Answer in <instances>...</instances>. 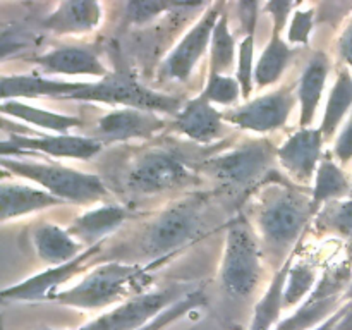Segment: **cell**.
<instances>
[{"mask_svg": "<svg viewBox=\"0 0 352 330\" xmlns=\"http://www.w3.org/2000/svg\"><path fill=\"white\" fill-rule=\"evenodd\" d=\"M313 217L311 196L291 186H270L256 212L258 234L267 253L275 260H289L287 254H294L292 250Z\"/></svg>", "mask_w": 352, "mask_h": 330, "instance_id": "1", "label": "cell"}, {"mask_svg": "<svg viewBox=\"0 0 352 330\" xmlns=\"http://www.w3.org/2000/svg\"><path fill=\"white\" fill-rule=\"evenodd\" d=\"M2 167L3 170L12 172L14 175H21L36 182L45 191L62 201L88 205L109 196V191L98 175L86 174L60 164L2 157Z\"/></svg>", "mask_w": 352, "mask_h": 330, "instance_id": "2", "label": "cell"}, {"mask_svg": "<svg viewBox=\"0 0 352 330\" xmlns=\"http://www.w3.org/2000/svg\"><path fill=\"white\" fill-rule=\"evenodd\" d=\"M220 278L232 298H250L260 284L261 250L244 217H237L229 223Z\"/></svg>", "mask_w": 352, "mask_h": 330, "instance_id": "3", "label": "cell"}, {"mask_svg": "<svg viewBox=\"0 0 352 330\" xmlns=\"http://www.w3.org/2000/svg\"><path fill=\"white\" fill-rule=\"evenodd\" d=\"M143 277L138 265L105 263L89 272L78 285L54 292L48 301L81 309H100L119 301L131 292L136 280Z\"/></svg>", "mask_w": 352, "mask_h": 330, "instance_id": "4", "label": "cell"}, {"mask_svg": "<svg viewBox=\"0 0 352 330\" xmlns=\"http://www.w3.org/2000/svg\"><path fill=\"white\" fill-rule=\"evenodd\" d=\"M67 100L112 103L146 112L179 113L182 109L181 98L146 88L126 72H110L100 82H86L85 88L76 91Z\"/></svg>", "mask_w": 352, "mask_h": 330, "instance_id": "5", "label": "cell"}, {"mask_svg": "<svg viewBox=\"0 0 352 330\" xmlns=\"http://www.w3.org/2000/svg\"><path fill=\"white\" fill-rule=\"evenodd\" d=\"M352 282V261L346 260L327 272L316 284L311 294L306 298L289 318L278 323L274 330H313L344 306V294Z\"/></svg>", "mask_w": 352, "mask_h": 330, "instance_id": "6", "label": "cell"}, {"mask_svg": "<svg viewBox=\"0 0 352 330\" xmlns=\"http://www.w3.org/2000/svg\"><path fill=\"white\" fill-rule=\"evenodd\" d=\"M201 206L198 199L168 206L144 232V254L148 258H164L188 244L201 226Z\"/></svg>", "mask_w": 352, "mask_h": 330, "instance_id": "7", "label": "cell"}, {"mask_svg": "<svg viewBox=\"0 0 352 330\" xmlns=\"http://www.w3.org/2000/svg\"><path fill=\"white\" fill-rule=\"evenodd\" d=\"M195 181L188 165L167 150H150L133 162L127 172L126 184L136 195H160L184 188Z\"/></svg>", "mask_w": 352, "mask_h": 330, "instance_id": "8", "label": "cell"}, {"mask_svg": "<svg viewBox=\"0 0 352 330\" xmlns=\"http://www.w3.org/2000/svg\"><path fill=\"white\" fill-rule=\"evenodd\" d=\"M277 157V150L268 141L251 140L232 151L205 162V170L222 184L244 188L263 177Z\"/></svg>", "mask_w": 352, "mask_h": 330, "instance_id": "9", "label": "cell"}, {"mask_svg": "<svg viewBox=\"0 0 352 330\" xmlns=\"http://www.w3.org/2000/svg\"><path fill=\"white\" fill-rule=\"evenodd\" d=\"M223 10L226 3L215 2L206 7L195 26L184 34V38L175 45L174 50L164 60L160 67V78L168 81H188L199 58L203 57L206 48H210L213 30Z\"/></svg>", "mask_w": 352, "mask_h": 330, "instance_id": "10", "label": "cell"}, {"mask_svg": "<svg viewBox=\"0 0 352 330\" xmlns=\"http://www.w3.org/2000/svg\"><path fill=\"white\" fill-rule=\"evenodd\" d=\"M181 298L177 287L143 292L120 302L109 313L91 320L78 330H140Z\"/></svg>", "mask_w": 352, "mask_h": 330, "instance_id": "11", "label": "cell"}, {"mask_svg": "<svg viewBox=\"0 0 352 330\" xmlns=\"http://www.w3.org/2000/svg\"><path fill=\"white\" fill-rule=\"evenodd\" d=\"M298 102V93L292 86L267 93L250 100L244 105L223 112V120L232 126L253 133H272L287 124L292 109Z\"/></svg>", "mask_w": 352, "mask_h": 330, "instance_id": "12", "label": "cell"}, {"mask_svg": "<svg viewBox=\"0 0 352 330\" xmlns=\"http://www.w3.org/2000/svg\"><path fill=\"white\" fill-rule=\"evenodd\" d=\"M24 150L58 158L89 160L102 151V143L91 136H76V134L26 136V134L12 133L9 138L2 140V157L10 153H23Z\"/></svg>", "mask_w": 352, "mask_h": 330, "instance_id": "13", "label": "cell"}, {"mask_svg": "<svg viewBox=\"0 0 352 330\" xmlns=\"http://www.w3.org/2000/svg\"><path fill=\"white\" fill-rule=\"evenodd\" d=\"M322 129L308 127V129H299L292 134L280 148H277V160L289 175L299 182L308 184L313 175L318 170V165L322 162V148H323Z\"/></svg>", "mask_w": 352, "mask_h": 330, "instance_id": "14", "label": "cell"}, {"mask_svg": "<svg viewBox=\"0 0 352 330\" xmlns=\"http://www.w3.org/2000/svg\"><path fill=\"white\" fill-rule=\"evenodd\" d=\"M165 124L167 122L155 112L124 107V109L105 113L96 122L95 140H98L100 143L102 141L116 143V141L143 140L164 129Z\"/></svg>", "mask_w": 352, "mask_h": 330, "instance_id": "15", "label": "cell"}, {"mask_svg": "<svg viewBox=\"0 0 352 330\" xmlns=\"http://www.w3.org/2000/svg\"><path fill=\"white\" fill-rule=\"evenodd\" d=\"M100 246H102V243L95 244V246H89L88 250L82 251L76 260L67 261V263L64 265H58V267L50 268V270L41 272V274L34 275V277L28 278V280L21 282V284L12 285V287L3 289L2 298L28 299V301H33V299H48L54 294L55 287H58L60 284L67 282L69 278L74 277L78 272H81L82 268L88 265L91 256H95L100 251Z\"/></svg>", "mask_w": 352, "mask_h": 330, "instance_id": "16", "label": "cell"}, {"mask_svg": "<svg viewBox=\"0 0 352 330\" xmlns=\"http://www.w3.org/2000/svg\"><path fill=\"white\" fill-rule=\"evenodd\" d=\"M30 62L40 65L48 74L98 76L102 79L110 74L93 48L79 47V45H64L54 48L47 54L30 58Z\"/></svg>", "mask_w": 352, "mask_h": 330, "instance_id": "17", "label": "cell"}, {"mask_svg": "<svg viewBox=\"0 0 352 330\" xmlns=\"http://www.w3.org/2000/svg\"><path fill=\"white\" fill-rule=\"evenodd\" d=\"M174 127L198 143H212L226 133L223 113H220L203 95L195 96L182 105L175 116Z\"/></svg>", "mask_w": 352, "mask_h": 330, "instance_id": "18", "label": "cell"}, {"mask_svg": "<svg viewBox=\"0 0 352 330\" xmlns=\"http://www.w3.org/2000/svg\"><path fill=\"white\" fill-rule=\"evenodd\" d=\"M102 3L91 0H67L60 2L41 26L55 34H85L96 30L102 21Z\"/></svg>", "mask_w": 352, "mask_h": 330, "instance_id": "19", "label": "cell"}, {"mask_svg": "<svg viewBox=\"0 0 352 330\" xmlns=\"http://www.w3.org/2000/svg\"><path fill=\"white\" fill-rule=\"evenodd\" d=\"M329 55L318 52L313 55L306 64L301 78L298 82V102H299V126L301 129H308L313 124L325 91L327 79L330 74Z\"/></svg>", "mask_w": 352, "mask_h": 330, "instance_id": "20", "label": "cell"}, {"mask_svg": "<svg viewBox=\"0 0 352 330\" xmlns=\"http://www.w3.org/2000/svg\"><path fill=\"white\" fill-rule=\"evenodd\" d=\"M85 85L86 82L55 81V79L40 78V76L3 74L0 79V96H2V102L16 98H36V96L67 100L76 91L85 88Z\"/></svg>", "mask_w": 352, "mask_h": 330, "instance_id": "21", "label": "cell"}, {"mask_svg": "<svg viewBox=\"0 0 352 330\" xmlns=\"http://www.w3.org/2000/svg\"><path fill=\"white\" fill-rule=\"evenodd\" d=\"M64 203L65 201L55 198L45 189L7 181H2V186H0V219L3 222L38 212V210L50 208V206H60Z\"/></svg>", "mask_w": 352, "mask_h": 330, "instance_id": "22", "label": "cell"}, {"mask_svg": "<svg viewBox=\"0 0 352 330\" xmlns=\"http://www.w3.org/2000/svg\"><path fill=\"white\" fill-rule=\"evenodd\" d=\"M129 212L120 205H103L82 213L67 227L72 237H78L81 243L95 246L103 241V237L122 226Z\"/></svg>", "mask_w": 352, "mask_h": 330, "instance_id": "23", "label": "cell"}, {"mask_svg": "<svg viewBox=\"0 0 352 330\" xmlns=\"http://www.w3.org/2000/svg\"><path fill=\"white\" fill-rule=\"evenodd\" d=\"M33 246L41 260L55 267L76 260L82 253L79 243L69 234L67 229L48 222L34 227Z\"/></svg>", "mask_w": 352, "mask_h": 330, "instance_id": "24", "label": "cell"}, {"mask_svg": "<svg viewBox=\"0 0 352 330\" xmlns=\"http://www.w3.org/2000/svg\"><path fill=\"white\" fill-rule=\"evenodd\" d=\"M351 189L352 182L344 168L332 157L325 155L316 170L315 188L311 192V208L315 217L327 203L339 201L344 196H351Z\"/></svg>", "mask_w": 352, "mask_h": 330, "instance_id": "25", "label": "cell"}, {"mask_svg": "<svg viewBox=\"0 0 352 330\" xmlns=\"http://www.w3.org/2000/svg\"><path fill=\"white\" fill-rule=\"evenodd\" d=\"M292 260H294V254L282 265L280 270L275 274L270 287L267 289L263 298L254 306L253 320H251V325L248 330H274L278 325V316L284 309L285 282H287L289 272H291Z\"/></svg>", "mask_w": 352, "mask_h": 330, "instance_id": "26", "label": "cell"}, {"mask_svg": "<svg viewBox=\"0 0 352 330\" xmlns=\"http://www.w3.org/2000/svg\"><path fill=\"white\" fill-rule=\"evenodd\" d=\"M2 113L33 124V126L41 127V129L55 131L58 134H67V131L82 126V120L79 117L60 112H50L47 109H38V107L26 105L19 100H6V102H2Z\"/></svg>", "mask_w": 352, "mask_h": 330, "instance_id": "27", "label": "cell"}, {"mask_svg": "<svg viewBox=\"0 0 352 330\" xmlns=\"http://www.w3.org/2000/svg\"><path fill=\"white\" fill-rule=\"evenodd\" d=\"M292 55H294V50L282 38V34L272 33L270 40L265 45L263 52L256 60V67H254V82L258 88H267V86L277 82L287 69Z\"/></svg>", "mask_w": 352, "mask_h": 330, "instance_id": "28", "label": "cell"}, {"mask_svg": "<svg viewBox=\"0 0 352 330\" xmlns=\"http://www.w3.org/2000/svg\"><path fill=\"white\" fill-rule=\"evenodd\" d=\"M352 109V76L349 69H340L339 76H337L333 88L330 91L329 102H327L325 113H323L322 120V129L323 138L329 140L336 134L339 126L342 124L344 117L349 113Z\"/></svg>", "mask_w": 352, "mask_h": 330, "instance_id": "29", "label": "cell"}, {"mask_svg": "<svg viewBox=\"0 0 352 330\" xmlns=\"http://www.w3.org/2000/svg\"><path fill=\"white\" fill-rule=\"evenodd\" d=\"M237 54H239V48H237L236 40H234V34L230 33L229 12L223 10L212 34L208 74L227 76V72L232 71Z\"/></svg>", "mask_w": 352, "mask_h": 330, "instance_id": "30", "label": "cell"}, {"mask_svg": "<svg viewBox=\"0 0 352 330\" xmlns=\"http://www.w3.org/2000/svg\"><path fill=\"white\" fill-rule=\"evenodd\" d=\"M316 226L323 232L336 234L352 243V199L327 203L316 215Z\"/></svg>", "mask_w": 352, "mask_h": 330, "instance_id": "31", "label": "cell"}, {"mask_svg": "<svg viewBox=\"0 0 352 330\" xmlns=\"http://www.w3.org/2000/svg\"><path fill=\"white\" fill-rule=\"evenodd\" d=\"M316 284V268L308 261H298L289 272L284 289V308L299 305L301 299L309 296Z\"/></svg>", "mask_w": 352, "mask_h": 330, "instance_id": "32", "label": "cell"}, {"mask_svg": "<svg viewBox=\"0 0 352 330\" xmlns=\"http://www.w3.org/2000/svg\"><path fill=\"white\" fill-rule=\"evenodd\" d=\"M210 103H217V105H236L239 98L243 96V89H241L239 81L234 76H223V74H208L206 79V86L201 93Z\"/></svg>", "mask_w": 352, "mask_h": 330, "instance_id": "33", "label": "cell"}, {"mask_svg": "<svg viewBox=\"0 0 352 330\" xmlns=\"http://www.w3.org/2000/svg\"><path fill=\"white\" fill-rule=\"evenodd\" d=\"M203 302H205V294H203V291L186 292V294L182 296V298L179 299L177 302H174L170 308L165 309V311L160 313V315H158L157 318L153 320V322H150L148 325H144L143 329H140V330H164V329H167L170 323H174L175 320L182 318L186 313H189L191 309L198 308V306L203 305Z\"/></svg>", "mask_w": 352, "mask_h": 330, "instance_id": "34", "label": "cell"}, {"mask_svg": "<svg viewBox=\"0 0 352 330\" xmlns=\"http://www.w3.org/2000/svg\"><path fill=\"white\" fill-rule=\"evenodd\" d=\"M254 33L244 34L237 54V81L243 89V98H250L254 82Z\"/></svg>", "mask_w": 352, "mask_h": 330, "instance_id": "35", "label": "cell"}, {"mask_svg": "<svg viewBox=\"0 0 352 330\" xmlns=\"http://www.w3.org/2000/svg\"><path fill=\"white\" fill-rule=\"evenodd\" d=\"M181 3L170 2H127L124 3L126 9V19L133 24H143L155 17L162 16L164 12H168L172 9H179Z\"/></svg>", "mask_w": 352, "mask_h": 330, "instance_id": "36", "label": "cell"}, {"mask_svg": "<svg viewBox=\"0 0 352 330\" xmlns=\"http://www.w3.org/2000/svg\"><path fill=\"white\" fill-rule=\"evenodd\" d=\"M313 24H315V9H298L292 12L291 23L287 30L289 45H308L309 36L313 33Z\"/></svg>", "mask_w": 352, "mask_h": 330, "instance_id": "37", "label": "cell"}, {"mask_svg": "<svg viewBox=\"0 0 352 330\" xmlns=\"http://www.w3.org/2000/svg\"><path fill=\"white\" fill-rule=\"evenodd\" d=\"M333 157L340 165H347L352 162V116L337 136L336 144H333Z\"/></svg>", "mask_w": 352, "mask_h": 330, "instance_id": "38", "label": "cell"}, {"mask_svg": "<svg viewBox=\"0 0 352 330\" xmlns=\"http://www.w3.org/2000/svg\"><path fill=\"white\" fill-rule=\"evenodd\" d=\"M296 3L292 2H268L263 6V10L274 19V33H280L287 26L289 16Z\"/></svg>", "mask_w": 352, "mask_h": 330, "instance_id": "39", "label": "cell"}, {"mask_svg": "<svg viewBox=\"0 0 352 330\" xmlns=\"http://www.w3.org/2000/svg\"><path fill=\"white\" fill-rule=\"evenodd\" d=\"M339 55L349 67H352V23L344 30L339 40Z\"/></svg>", "mask_w": 352, "mask_h": 330, "instance_id": "40", "label": "cell"}, {"mask_svg": "<svg viewBox=\"0 0 352 330\" xmlns=\"http://www.w3.org/2000/svg\"><path fill=\"white\" fill-rule=\"evenodd\" d=\"M351 309H352V302H346V305L340 306V309H337V311L333 313V315L330 316V318H327L325 322L320 323V325L315 327V329H313V330H333V329H336L337 323H339L340 320H342L344 316H346L347 313L351 311Z\"/></svg>", "mask_w": 352, "mask_h": 330, "instance_id": "41", "label": "cell"}, {"mask_svg": "<svg viewBox=\"0 0 352 330\" xmlns=\"http://www.w3.org/2000/svg\"><path fill=\"white\" fill-rule=\"evenodd\" d=\"M333 330H352V309L346 316H344L342 320H340L339 323H337Z\"/></svg>", "mask_w": 352, "mask_h": 330, "instance_id": "42", "label": "cell"}, {"mask_svg": "<svg viewBox=\"0 0 352 330\" xmlns=\"http://www.w3.org/2000/svg\"><path fill=\"white\" fill-rule=\"evenodd\" d=\"M344 301L352 302V282H351L349 289H347V292H346V294H344Z\"/></svg>", "mask_w": 352, "mask_h": 330, "instance_id": "43", "label": "cell"}, {"mask_svg": "<svg viewBox=\"0 0 352 330\" xmlns=\"http://www.w3.org/2000/svg\"><path fill=\"white\" fill-rule=\"evenodd\" d=\"M351 199H352V189H351Z\"/></svg>", "mask_w": 352, "mask_h": 330, "instance_id": "44", "label": "cell"}, {"mask_svg": "<svg viewBox=\"0 0 352 330\" xmlns=\"http://www.w3.org/2000/svg\"><path fill=\"white\" fill-rule=\"evenodd\" d=\"M47 330H52V329H47Z\"/></svg>", "mask_w": 352, "mask_h": 330, "instance_id": "45", "label": "cell"}]
</instances>
